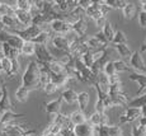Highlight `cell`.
<instances>
[{
  "label": "cell",
  "mask_w": 146,
  "mask_h": 136,
  "mask_svg": "<svg viewBox=\"0 0 146 136\" xmlns=\"http://www.w3.org/2000/svg\"><path fill=\"white\" fill-rule=\"evenodd\" d=\"M22 87H24L29 92L41 89L40 87V66L37 61H29L22 75Z\"/></svg>",
  "instance_id": "obj_1"
},
{
  "label": "cell",
  "mask_w": 146,
  "mask_h": 136,
  "mask_svg": "<svg viewBox=\"0 0 146 136\" xmlns=\"http://www.w3.org/2000/svg\"><path fill=\"white\" fill-rule=\"evenodd\" d=\"M35 56L37 57V62L41 64H50L53 60H56V57L51 53V51L48 50V47L44 45H36V51H35Z\"/></svg>",
  "instance_id": "obj_2"
},
{
  "label": "cell",
  "mask_w": 146,
  "mask_h": 136,
  "mask_svg": "<svg viewBox=\"0 0 146 136\" xmlns=\"http://www.w3.org/2000/svg\"><path fill=\"white\" fill-rule=\"evenodd\" d=\"M50 31L53 35L66 36L69 32H71V24H69L64 19H56L50 23Z\"/></svg>",
  "instance_id": "obj_3"
},
{
  "label": "cell",
  "mask_w": 146,
  "mask_h": 136,
  "mask_svg": "<svg viewBox=\"0 0 146 136\" xmlns=\"http://www.w3.org/2000/svg\"><path fill=\"white\" fill-rule=\"evenodd\" d=\"M71 39L67 38L66 36H58V35H52L50 43L52 45L53 49L64 51V52L69 53L70 51V45H71Z\"/></svg>",
  "instance_id": "obj_4"
},
{
  "label": "cell",
  "mask_w": 146,
  "mask_h": 136,
  "mask_svg": "<svg viewBox=\"0 0 146 136\" xmlns=\"http://www.w3.org/2000/svg\"><path fill=\"white\" fill-rule=\"evenodd\" d=\"M29 123H14V125H8V126L1 127L4 130V132L7 134V136H23L28 130H31Z\"/></svg>",
  "instance_id": "obj_5"
},
{
  "label": "cell",
  "mask_w": 146,
  "mask_h": 136,
  "mask_svg": "<svg viewBox=\"0 0 146 136\" xmlns=\"http://www.w3.org/2000/svg\"><path fill=\"white\" fill-rule=\"evenodd\" d=\"M27 116L24 113H15V112H4L0 120V127L8 126V125L22 123L21 120H26Z\"/></svg>",
  "instance_id": "obj_6"
},
{
  "label": "cell",
  "mask_w": 146,
  "mask_h": 136,
  "mask_svg": "<svg viewBox=\"0 0 146 136\" xmlns=\"http://www.w3.org/2000/svg\"><path fill=\"white\" fill-rule=\"evenodd\" d=\"M0 112H14V104L10 101L9 92L5 84L1 85V93H0Z\"/></svg>",
  "instance_id": "obj_7"
},
{
  "label": "cell",
  "mask_w": 146,
  "mask_h": 136,
  "mask_svg": "<svg viewBox=\"0 0 146 136\" xmlns=\"http://www.w3.org/2000/svg\"><path fill=\"white\" fill-rule=\"evenodd\" d=\"M130 67L133 69L136 73H146V64L142 59V53L140 51L132 52V56L130 59Z\"/></svg>",
  "instance_id": "obj_8"
},
{
  "label": "cell",
  "mask_w": 146,
  "mask_h": 136,
  "mask_svg": "<svg viewBox=\"0 0 146 136\" xmlns=\"http://www.w3.org/2000/svg\"><path fill=\"white\" fill-rule=\"evenodd\" d=\"M108 61H109V56H108V47H107V49H104L102 51V53H100L99 57H97L94 60L93 65H92V67H90L92 73L97 76L100 71H103V67L106 66V64Z\"/></svg>",
  "instance_id": "obj_9"
},
{
  "label": "cell",
  "mask_w": 146,
  "mask_h": 136,
  "mask_svg": "<svg viewBox=\"0 0 146 136\" xmlns=\"http://www.w3.org/2000/svg\"><path fill=\"white\" fill-rule=\"evenodd\" d=\"M140 117H141V113H140L139 108H126L125 113L119 116V126L126 123H131L133 121L139 120Z\"/></svg>",
  "instance_id": "obj_10"
},
{
  "label": "cell",
  "mask_w": 146,
  "mask_h": 136,
  "mask_svg": "<svg viewBox=\"0 0 146 136\" xmlns=\"http://www.w3.org/2000/svg\"><path fill=\"white\" fill-rule=\"evenodd\" d=\"M61 107H62V99H61V97L52 99V101L47 102V103H43L44 112L48 113V115H52V116L61 113Z\"/></svg>",
  "instance_id": "obj_11"
},
{
  "label": "cell",
  "mask_w": 146,
  "mask_h": 136,
  "mask_svg": "<svg viewBox=\"0 0 146 136\" xmlns=\"http://www.w3.org/2000/svg\"><path fill=\"white\" fill-rule=\"evenodd\" d=\"M52 123L57 125L61 130H72L74 126L70 122V117L69 115H64V113H58V115H55L51 121Z\"/></svg>",
  "instance_id": "obj_12"
},
{
  "label": "cell",
  "mask_w": 146,
  "mask_h": 136,
  "mask_svg": "<svg viewBox=\"0 0 146 136\" xmlns=\"http://www.w3.org/2000/svg\"><path fill=\"white\" fill-rule=\"evenodd\" d=\"M72 132H74L75 136H95V127L89 125L88 122H85L83 125L74 126Z\"/></svg>",
  "instance_id": "obj_13"
},
{
  "label": "cell",
  "mask_w": 146,
  "mask_h": 136,
  "mask_svg": "<svg viewBox=\"0 0 146 136\" xmlns=\"http://www.w3.org/2000/svg\"><path fill=\"white\" fill-rule=\"evenodd\" d=\"M128 78H130L131 81H136V83L140 85V89L137 90V93H136V97H140V95L145 94L146 93V74L132 73Z\"/></svg>",
  "instance_id": "obj_14"
},
{
  "label": "cell",
  "mask_w": 146,
  "mask_h": 136,
  "mask_svg": "<svg viewBox=\"0 0 146 136\" xmlns=\"http://www.w3.org/2000/svg\"><path fill=\"white\" fill-rule=\"evenodd\" d=\"M71 31L76 33L78 37H84L86 36V31H88V22L84 19H79L71 24Z\"/></svg>",
  "instance_id": "obj_15"
},
{
  "label": "cell",
  "mask_w": 146,
  "mask_h": 136,
  "mask_svg": "<svg viewBox=\"0 0 146 136\" xmlns=\"http://www.w3.org/2000/svg\"><path fill=\"white\" fill-rule=\"evenodd\" d=\"M137 7L133 1H127V4L125 5V8L122 9V15L126 21H132L136 15Z\"/></svg>",
  "instance_id": "obj_16"
},
{
  "label": "cell",
  "mask_w": 146,
  "mask_h": 136,
  "mask_svg": "<svg viewBox=\"0 0 146 136\" xmlns=\"http://www.w3.org/2000/svg\"><path fill=\"white\" fill-rule=\"evenodd\" d=\"M15 18L17 21L21 23V25L23 28L26 27H29L31 24H32V17H31V14L28 12H23V10H15Z\"/></svg>",
  "instance_id": "obj_17"
},
{
  "label": "cell",
  "mask_w": 146,
  "mask_h": 136,
  "mask_svg": "<svg viewBox=\"0 0 146 136\" xmlns=\"http://www.w3.org/2000/svg\"><path fill=\"white\" fill-rule=\"evenodd\" d=\"M114 47V50L117 51V53L121 56L122 61H130L131 56H132V51L131 49L127 46V45H116V46H112Z\"/></svg>",
  "instance_id": "obj_18"
},
{
  "label": "cell",
  "mask_w": 146,
  "mask_h": 136,
  "mask_svg": "<svg viewBox=\"0 0 146 136\" xmlns=\"http://www.w3.org/2000/svg\"><path fill=\"white\" fill-rule=\"evenodd\" d=\"M70 81H71V79H69L65 74H52L51 73V83L55 84L58 89L67 85Z\"/></svg>",
  "instance_id": "obj_19"
},
{
  "label": "cell",
  "mask_w": 146,
  "mask_h": 136,
  "mask_svg": "<svg viewBox=\"0 0 146 136\" xmlns=\"http://www.w3.org/2000/svg\"><path fill=\"white\" fill-rule=\"evenodd\" d=\"M78 106H79V109L81 113H85L86 109H88V104H89V94L86 92H81L78 93Z\"/></svg>",
  "instance_id": "obj_20"
},
{
  "label": "cell",
  "mask_w": 146,
  "mask_h": 136,
  "mask_svg": "<svg viewBox=\"0 0 146 136\" xmlns=\"http://www.w3.org/2000/svg\"><path fill=\"white\" fill-rule=\"evenodd\" d=\"M0 65H1V73L5 74L7 79H14L15 76L13 75V71H12V61L9 60L8 57H3L0 60Z\"/></svg>",
  "instance_id": "obj_21"
},
{
  "label": "cell",
  "mask_w": 146,
  "mask_h": 136,
  "mask_svg": "<svg viewBox=\"0 0 146 136\" xmlns=\"http://www.w3.org/2000/svg\"><path fill=\"white\" fill-rule=\"evenodd\" d=\"M97 84H98V87L100 88V90H102L103 93H107V94H108V90H109V78L103 71H100L99 74L97 75Z\"/></svg>",
  "instance_id": "obj_22"
},
{
  "label": "cell",
  "mask_w": 146,
  "mask_h": 136,
  "mask_svg": "<svg viewBox=\"0 0 146 136\" xmlns=\"http://www.w3.org/2000/svg\"><path fill=\"white\" fill-rule=\"evenodd\" d=\"M60 97L62 99V102H66V103L71 104V103H74V102H76L78 93L75 92L72 88H67V89H65L62 93H61Z\"/></svg>",
  "instance_id": "obj_23"
},
{
  "label": "cell",
  "mask_w": 146,
  "mask_h": 136,
  "mask_svg": "<svg viewBox=\"0 0 146 136\" xmlns=\"http://www.w3.org/2000/svg\"><path fill=\"white\" fill-rule=\"evenodd\" d=\"M70 122L72 123V126H78V125H83L88 121L85 113H81L80 111H74L71 115H69Z\"/></svg>",
  "instance_id": "obj_24"
},
{
  "label": "cell",
  "mask_w": 146,
  "mask_h": 136,
  "mask_svg": "<svg viewBox=\"0 0 146 136\" xmlns=\"http://www.w3.org/2000/svg\"><path fill=\"white\" fill-rule=\"evenodd\" d=\"M52 35L53 33L51 31H50V32H41L37 37H35L31 42H33L35 45H44V46H47V43L51 41Z\"/></svg>",
  "instance_id": "obj_25"
},
{
  "label": "cell",
  "mask_w": 146,
  "mask_h": 136,
  "mask_svg": "<svg viewBox=\"0 0 146 136\" xmlns=\"http://www.w3.org/2000/svg\"><path fill=\"white\" fill-rule=\"evenodd\" d=\"M35 51H36V45L31 41H26L22 46V49L19 50L21 55L27 56V57H31V56H35Z\"/></svg>",
  "instance_id": "obj_26"
},
{
  "label": "cell",
  "mask_w": 146,
  "mask_h": 136,
  "mask_svg": "<svg viewBox=\"0 0 146 136\" xmlns=\"http://www.w3.org/2000/svg\"><path fill=\"white\" fill-rule=\"evenodd\" d=\"M29 90L26 89L24 87H18L17 88V90H15V99L18 102H21V103H26V102L28 101V98H29Z\"/></svg>",
  "instance_id": "obj_27"
},
{
  "label": "cell",
  "mask_w": 146,
  "mask_h": 136,
  "mask_svg": "<svg viewBox=\"0 0 146 136\" xmlns=\"http://www.w3.org/2000/svg\"><path fill=\"white\" fill-rule=\"evenodd\" d=\"M100 31H102L103 35L106 36V38H107V41H108V43H111L112 39H113V37H114V33H116V29H114V27L112 25L111 22L107 21V23L104 24V27H103Z\"/></svg>",
  "instance_id": "obj_28"
},
{
  "label": "cell",
  "mask_w": 146,
  "mask_h": 136,
  "mask_svg": "<svg viewBox=\"0 0 146 136\" xmlns=\"http://www.w3.org/2000/svg\"><path fill=\"white\" fill-rule=\"evenodd\" d=\"M7 43L9 45V46L12 47V49L21 50V49H22V46H23V43H24V41H23V39H22L21 37H18V36L12 35V33H10L9 38L7 39Z\"/></svg>",
  "instance_id": "obj_29"
},
{
  "label": "cell",
  "mask_w": 146,
  "mask_h": 136,
  "mask_svg": "<svg viewBox=\"0 0 146 136\" xmlns=\"http://www.w3.org/2000/svg\"><path fill=\"white\" fill-rule=\"evenodd\" d=\"M46 65H47L48 70L52 73V74H64V69H65V66H64L57 59L53 60L52 62H50V64H46Z\"/></svg>",
  "instance_id": "obj_30"
},
{
  "label": "cell",
  "mask_w": 146,
  "mask_h": 136,
  "mask_svg": "<svg viewBox=\"0 0 146 136\" xmlns=\"http://www.w3.org/2000/svg\"><path fill=\"white\" fill-rule=\"evenodd\" d=\"M116 45H127V37H126L123 31H116V33H114L111 46H116Z\"/></svg>",
  "instance_id": "obj_31"
},
{
  "label": "cell",
  "mask_w": 146,
  "mask_h": 136,
  "mask_svg": "<svg viewBox=\"0 0 146 136\" xmlns=\"http://www.w3.org/2000/svg\"><path fill=\"white\" fill-rule=\"evenodd\" d=\"M130 108H140L142 106H146V93L140 97H136L135 99H131L127 104Z\"/></svg>",
  "instance_id": "obj_32"
},
{
  "label": "cell",
  "mask_w": 146,
  "mask_h": 136,
  "mask_svg": "<svg viewBox=\"0 0 146 136\" xmlns=\"http://www.w3.org/2000/svg\"><path fill=\"white\" fill-rule=\"evenodd\" d=\"M86 45H88L89 50H92V51H102V50L107 49V47H104L102 43H99L95 37H88V39H86Z\"/></svg>",
  "instance_id": "obj_33"
},
{
  "label": "cell",
  "mask_w": 146,
  "mask_h": 136,
  "mask_svg": "<svg viewBox=\"0 0 146 136\" xmlns=\"http://www.w3.org/2000/svg\"><path fill=\"white\" fill-rule=\"evenodd\" d=\"M104 3L111 8L112 10L113 9L122 10L123 8H125V5L127 4V1H125V0H104Z\"/></svg>",
  "instance_id": "obj_34"
},
{
  "label": "cell",
  "mask_w": 146,
  "mask_h": 136,
  "mask_svg": "<svg viewBox=\"0 0 146 136\" xmlns=\"http://www.w3.org/2000/svg\"><path fill=\"white\" fill-rule=\"evenodd\" d=\"M113 66H114V69H116V73H117V74H118V73H121V71H128V70H132L130 66H128L127 62H125V61H122V60H116V61H113Z\"/></svg>",
  "instance_id": "obj_35"
},
{
  "label": "cell",
  "mask_w": 146,
  "mask_h": 136,
  "mask_svg": "<svg viewBox=\"0 0 146 136\" xmlns=\"http://www.w3.org/2000/svg\"><path fill=\"white\" fill-rule=\"evenodd\" d=\"M31 8H32V1L31 0H17V9L18 10L29 13Z\"/></svg>",
  "instance_id": "obj_36"
},
{
  "label": "cell",
  "mask_w": 146,
  "mask_h": 136,
  "mask_svg": "<svg viewBox=\"0 0 146 136\" xmlns=\"http://www.w3.org/2000/svg\"><path fill=\"white\" fill-rule=\"evenodd\" d=\"M103 73L108 76V78H112V76H116V75H118L116 73V69H114V66H113V61H108L106 64V66L103 67Z\"/></svg>",
  "instance_id": "obj_37"
},
{
  "label": "cell",
  "mask_w": 146,
  "mask_h": 136,
  "mask_svg": "<svg viewBox=\"0 0 146 136\" xmlns=\"http://www.w3.org/2000/svg\"><path fill=\"white\" fill-rule=\"evenodd\" d=\"M100 113H98V112H93L90 116H89V120L86 121L89 125H92L93 127H98V126H100Z\"/></svg>",
  "instance_id": "obj_38"
},
{
  "label": "cell",
  "mask_w": 146,
  "mask_h": 136,
  "mask_svg": "<svg viewBox=\"0 0 146 136\" xmlns=\"http://www.w3.org/2000/svg\"><path fill=\"white\" fill-rule=\"evenodd\" d=\"M108 134H109V136H123L122 126H119V125L108 126Z\"/></svg>",
  "instance_id": "obj_39"
},
{
  "label": "cell",
  "mask_w": 146,
  "mask_h": 136,
  "mask_svg": "<svg viewBox=\"0 0 146 136\" xmlns=\"http://www.w3.org/2000/svg\"><path fill=\"white\" fill-rule=\"evenodd\" d=\"M132 136H146V127L141 125H135L131 130Z\"/></svg>",
  "instance_id": "obj_40"
},
{
  "label": "cell",
  "mask_w": 146,
  "mask_h": 136,
  "mask_svg": "<svg viewBox=\"0 0 146 136\" xmlns=\"http://www.w3.org/2000/svg\"><path fill=\"white\" fill-rule=\"evenodd\" d=\"M95 112L98 113H106V107H104V103H103V99L97 95V102H95Z\"/></svg>",
  "instance_id": "obj_41"
},
{
  "label": "cell",
  "mask_w": 146,
  "mask_h": 136,
  "mask_svg": "<svg viewBox=\"0 0 146 136\" xmlns=\"http://www.w3.org/2000/svg\"><path fill=\"white\" fill-rule=\"evenodd\" d=\"M57 89H58V88L56 87L53 83H51V81H50V83H47L46 85L42 88V90H43L46 94H53V93L57 92Z\"/></svg>",
  "instance_id": "obj_42"
},
{
  "label": "cell",
  "mask_w": 146,
  "mask_h": 136,
  "mask_svg": "<svg viewBox=\"0 0 146 136\" xmlns=\"http://www.w3.org/2000/svg\"><path fill=\"white\" fill-rule=\"evenodd\" d=\"M93 37L97 38V39H98V42H99V43H102L104 47H108V45H109V43H108V41H107L106 36L103 35V32H102V31H98V32L95 33V35L93 36Z\"/></svg>",
  "instance_id": "obj_43"
},
{
  "label": "cell",
  "mask_w": 146,
  "mask_h": 136,
  "mask_svg": "<svg viewBox=\"0 0 146 136\" xmlns=\"http://www.w3.org/2000/svg\"><path fill=\"white\" fill-rule=\"evenodd\" d=\"M108 126H98V127H95V132H98V136H109Z\"/></svg>",
  "instance_id": "obj_44"
},
{
  "label": "cell",
  "mask_w": 146,
  "mask_h": 136,
  "mask_svg": "<svg viewBox=\"0 0 146 136\" xmlns=\"http://www.w3.org/2000/svg\"><path fill=\"white\" fill-rule=\"evenodd\" d=\"M10 51H12V47H10L7 42H4V43L1 45V52H3V55H4V57H8V56H9Z\"/></svg>",
  "instance_id": "obj_45"
},
{
  "label": "cell",
  "mask_w": 146,
  "mask_h": 136,
  "mask_svg": "<svg viewBox=\"0 0 146 136\" xmlns=\"http://www.w3.org/2000/svg\"><path fill=\"white\" fill-rule=\"evenodd\" d=\"M139 24L141 25V28H146V13L145 12L139 13Z\"/></svg>",
  "instance_id": "obj_46"
},
{
  "label": "cell",
  "mask_w": 146,
  "mask_h": 136,
  "mask_svg": "<svg viewBox=\"0 0 146 136\" xmlns=\"http://www.w3.org/2000/svg\"><path fill=\"white\" fill-rule=\"evenodd\" d=\"M92 3L93 1H90V0H78V5H79L80 8H83L84 10L88 9V8L92 5Z\"/></svg>",
  "instance_id": "obj_47"
},
{
  "label": "cell",
  "mask_w": 146,
  "mask_h": 136,
  "mask_svg": "<svg viewBox=\"0 0 146 136\" xmlns=\"http://www.w3.org/2000/svg\"><path fill=\"white\" fill-rule=\"evenodd\" d=\"M95 23H97V27H99L100 29H102L103 27H104V24L107 23V18L106 17H103V18H100V19H98L97 22H95Z\"/></svg>",
  "instance_id": "obj_48"
},
{
  "label": "cell",
  "mask_w": 146,
  "mask_h": 136,
  "mask_svg": "<svg viewBox=\"0 0 146 136\" xmlns=\"http://www.w3.org/2000/svg\"><path fill=\"white\" fill-rule=\"evenodd\" d=\"M141 12L146 13V0L145 1H141Z\"/></svg>",
  "instance_id": "obj_49"
},
{
  "label": "cell",
  "mask_w": 146,
  "mask_h": 136,
  "mask_svg": "<svg viewBox=\"0 0 146 136\" xmlns=\"http://www.w3.org/2000/svg\"><path fill=\"white\" fill-rule=\"evenodd\" d=\"M139 51H140L141 53H142V52H146V45H142V46L140 47V50H139Z\"/></svg>",
  "instance_id": "obj_50"
},
{
  "label": "cell",
  "mask_w": 146,
  "mask_h": 136,
  "mask_svg": "<svg viewBox=\"0 0 146 136\" xmlns=\"http://www.w3.org/2000/svg\"><path fill=\"white\" fill-rule=\"evenodd\" d=\"M3 31H5V27H4V24H3V22L0 21V32H3Z\"/></svg>",
  "instance_id": "obj_51"
},
{
  "label": "cell",
  "mask_w": 146,
  "mask_h": 136,
  "mask_svg": "<svg viewBox=\"0 0 146 136\" xmlns=\"http://www.w3.org/2000/svg\"><path fill=\"white\" fill-rule=\"evenodd\" d=\"M0 136H7V134L4 132V130H3L1 127H0Z\"/></svg>",
  "instance_id": "obj_52"
},
{
  "label": "cell",
  "mask_w": 146,
  "mask_h": 136,
  "mask_svg": "<svg viewBox=\"0 0 146 136\" xmlns=\"http://www.w3.org/2000/svg\"><path fill=\"white\" fill-rule=\"evenodd\" d=\"M1 116H3V112H0V120H1Z\"/></svg>",
  "instance_id": "obj_53"
},
{
  "label": "cell",
  "mask_w": 146,
  "mask_h": 136,
  "mask_svg": "<svg viewBox=\"0 0 146 136\" xmlns=\"http://www.w3.org/2000/svg\"><path fill=\"white\" fill-rule=\"evenodd\" d=\"M0 93H1V84H0Z\"/></svg>",
  "instance_id": "obj_54"
},
{
  "label": "cell",
  "mask_w": 146,
  "mask_h": 136,
  "mask_svg": "<svg viewBox=\"0 0 146 136\" xmlns=\"http://www.w3.org/2000/svg\"><path fill=\"white\" fill-rule=\"evenodd\" d=\"M144 45H146V37H145V43Z\"/></svg>",
  "instance_id": "obj_55"
}]
</instances>
